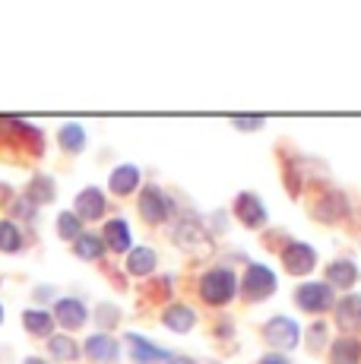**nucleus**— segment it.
I'll use <instances>...</instances> for the list:
<instances>
[{"label":"nucleus","instance_id":"f257e3e1","mask_svg":"<svg viewBox=\"0 0 361 364\" xmlns=\"http://www.w3.org/2000/svg\"><path fill=\"white\" fill-rule=\"evenodd\" d=\"M235 295H238V279H235V272L225 269V266H212V269H206L203 276H200V298H203L206 304H212V307L228 304Z\"/></svg>","mask_w":361,"mask_h":364},{"label":"nucleus","instance_id":"f03ea898","mask_svg":"<svg viewBox=\"0 0 361 364\" xmlns=\"http://www.w3.org/2000/svg\"><path fill=\"white\" fill-rule=\"evenodd\" d=\"M276 272L263 263H251L241 276V298L244 301H263L276 291Z\"/></svg>","mask_w":361,"mask_h":364},{"label":"nucleus","instance_id":"7ed1b4c3","mask_svg":"<svg viewBox=\"0 0 361 364\" xmlns=\"http://www.w3.org/2000/svg\"><path fill=\"white\" fill-rule=\"evenodd\" d=\"M295 304L308 314H323L333 307V289L326 282H304L295 291Z\"/></svg>","mask_w":361,"mask_h":364},{"label":"nucleus","instance_id":"20e7f679","mask_svg":"<svg viewBox=\"0 0 361 364\" xmlns=\"http://www.w3.org/2000/svg\"><path fill=\"white\" fill-rule=\"evenodd\" d=\"M140 215L149 225H162L165 219L171 215V200L162 193V187L156 184H146L140 193Z\"/></svg>","mask_w":361,"mask_h":364},{"label":"nucleus","instance_id":"39448f33","mask_svg":"<svg viewBox=\"0 0 361 364\" xmlns=\"http://www.w3.org/2000/svg\"><path fill=\"white\" fill-rule=\"evenodd\" d=\"M263 339L276 348H295L301 342V326L291 317H273L263 323Z\"/></svg>","mask_w":361,"mask_h":364},{"label":"nucleus","instance_id":"423d86ee","mask_svg":"<svg viewBox=\"0 0 361 364\" xmlns=\"http://www.w3.org/2000/svg\"><path fill=\"white\" fill-rule=\"evenodd\" d=\"M282 266H286L289 276H308L317 266V250L311 247V244L291 241V244H286V250H282Z\"/></svg>","mask_w":361,"mask_h":364},{"label":"nucleus","instance_id":"0eeeda50","mask_svg":"<svg viewBox=\"0 0 361 364\" xmlns=\"http://www.w3.org/2000/svg\"><path fill=\"white\" fill-rule=\"evenodd\" d=\"M235 215H238V222L244 228H263L266 225V219H269L263 200L257 197V193H251V191H244V193L235 197Z\"/></svg>","mask_w":361,"mask_h":364},{"label":"nucleus","instance_id":"6e6552de","mask_svg":"<svg viewBox=\"0 0 361 364\" xmlns=\"http://www.w3.org/2000/svg\"><path fill=\"white\" fill-rule=\"evenodd\" d=\"M175 244L184 250H206L210 247V232L200 225L197 215H184L175 225Z\"/></svg>","mask_w":361,"mask_h":364},{"label":"nucleus","instance_id":"1a4fd4ad","mask_svg":"<svg viewBox=\"0 0 361 364\" xmlns=\"http://www.w3.org/2000/svg\"><path fill=\"white\" fill-rule=\"evenodd\" d=\"M345 213H349V203H345V197L339 191H326L311 203V215L317 222H339Z\"/></svg>","mask_w":361,"mask_h":364},{"label":"nucleus","instance_id":"9d476101","mask_svg":"<svg viewBox=\"0 0 361 364\" xmlns=\"http://www.w3.org/2000/svg\"><path fill=\"white\" fill-rule=\"evenodd\" d=\"M105 209H108V203H105V193H102L99 187H86V191L76 193L73 213L80 215L82 222H95V219H102V215H105Z\"/></svg>","mask_w":361,"mask_h":364},{"label":"nucleus","instance_id":"9b49d317","mask_svg":"<svg viewBox=\"0 0 361 364\" xmlns=\"http://www.w3.org/2000/svg\"><path fill=\"white\" fill-rule=\"evenodd\" d=\"M86 317H89V311L80 298H60L58 304H54V320H58L64 330H80V326L86 323Z\"/></svg>","mask_w":361,"mask_h":364},{"label":"nucleus","instance_id":"f8f14e48","mask_svg":"<svg viewBox=\"0 0 361 364\" xmlns=\"http://www.w3.org/2000/svg\"><path fill=\"white\" fill-rule=\"evenodd\" d=\"M358 282V266L349 257H339L326 266V285L330 289H352Z\"/></svg>","mask_w":361,"mask_h":364},{"label":"nucleus","instance_id":"ddd939ff","mask_svg":"<svg viewBox=\"0 0 361 364\" xmlns=\"http://www.w3.org/2000/svg\"><path fill=\"white\" fill-rule=\"evenodd\" d=\"M86 355L92 361H99V364H114L117 361V355H121V346H117L114 339H111L108 333H95V336H89L86 339Z\"/></svg>","mask_w":361,"mask_h":364},{"label":"nucleus","instance_id":"4468645a","mask_svg":"<svg viewBox=\"0 0 361 364\" xmlns=\"http://www.w3.org/2000/svg\"><path fill=\"white\" fill-rule=\"evenodd\" d=\"M127 346H130V355H134L140 364H156V361H168L171 358V352L152 346V342L143 339L140 333H127Z\"/></svg>","mask_w":361,"mask_h":364},{"label":"nucleus","instance_id":"2eb2a0df","mask_svg":"<svg viewBox=\"0 0 361 364\" xmlns=\"http://www.w3.org/2000/svg\"><path fill=\"white\" fill-rule=\"evenodd\" d=\"M162 323L168 326L171 333L184 336L197 326V314H193V307H187V304H168L162 314Z\"/></svg>","mask_w":361,"mask_h":364},{"label":"nucleus","instance_id":"dca6fc26","mask_svg":"<svg viewBox=\"0 0 361 364\" xmlns=\"http://www.w3.org/2000/svg\"><path fill=\"white\" fill-rule=\"evenodd\" d=\"M108 187H111L114 197H127V193H134L136 187H140V168L136 165H117L108 178Z\"/></svg>","mask_w":361,"mask_h":364},{"label":"nucleus","instance_id":"f3484780","mask_svg":"<svg viewBox=\"0 0 361 364\" xmlns=\"http://www.w3.org/2000/svg\"><path fill=\"white\" fill-rule=\"evenodd\" d=\"M102 241H105V247H111L114 254H130V225L124 219H108Z\"/></svg>","mask_w":361,"mask_h":364},{"label":"nucleus","instance_id":"a211bd4d","mask_svg":"<svg viewBox=\"0 0 361 364\" xmlns=\"http://www.w3.org/2000/svg\"><path fill=\"white\" fill-rule=\"evenodd\" d=\"M23 197L29 203H36V206H45V203H54V197H58V184H54V178H48V174H36Z\"/></svg>","mask_w":361,"mask_h":364},{"label":"nucleus","instance_id":"6ab92c4d","mask_svg":"<svg viewBox=\"0 0 361 364\" xmlns=\"http://www.w3.org/2000/svg\"><path fill=\"white\" fill-rule=\"evenodd\" d=\"M330 364H361V346L352 336H343L330 346Z\"/></svg>","mask_w":361,"mask_h":364},{"label":"nucleus","instance_id":"aec40b11","mask_svg":"<svg viewBox=\"0 0 361 364\" xmlns=\"http://www.w3.org/2000/svg\"><path fill=\"white\" fill-rule=\"evenodd\" d=\"M336 307V320L339 326H345V330H358L361 326V295H345Z\"/></svg>","mask_w":361,"mask_h":364},{"label":"nucleus","instance_id":"412c9836","mask_svg":"<svg viewBox=\"0 0 361 364\" xmlns=\"http://www.w3.org/2000/svg\"><path fill=\"white\" fill-rule=\"evenodd\" d=\"M156 250L152 247H130L127 254V272L130 276H149L156 269Z\"/></svg>","mask_w":361,"mask_h":364},{"label":"nucleus","instance_id":"4be33fe9","mask_svg":"<svg viewBox=\"0 0 361 364\" xmlns=\"http://www.w3.org/2000/svg\"><path fill=\"white\" fill-rule=\"evenodd\" d=\"M73 254L80 257V260H99V257L105 254V241H102L99 235H92V232H82L73 241Z\"/></svg>","mask_w":361,"mask_h":364},{"label":"nucleus","instance_id":"5701e85b","mask_svg":"<svg viewBox=\"0 0 361 364\" xmlns=\"http://www.w3.org/2000/svg\"><path fill=\"white\" fill-rule=\"evenodd\" d=\"M48 352L58 361H80V346L70 339V336H48Z\"/></svg>","mask_w":361,"mask_h":364},{"label":"nucleus","instance_id":"b1692460","mask_svg":"<svg viewBox=\"0 0 361 364\" xmlns=\"http://www.w3.org/2000/svg\"><path fill=\"white\" fill-rule=\"evenodd\" d=\"M23 323H26V330L32 336H38V339H45L48 333H54V317L48 311H38V307H32V311L23 314Z\"/></svg>","mask_w":361,"mask_h":364},{"label":"nucleus","instance_id":"393cba45","mask_svg":"<svg viewBox=\"0 0 361 364\" xmlns=\"http://www.w3.org/2000/svg\"><path fill=\"white\" fill-rule=\"evenodd\" d=\"M58 143L64 152H82L86 149V130H82L80 124H64V127L58 130Z\"/></svg>","mask_w":361,"mask_h":364},{"label":"nucleus","instance_id":"a878e982","mask_svg":"<svg viewBox=\"0 0 361 364\" xmlns=\"http://www.w3.org/2000/svg\"><path fill=\"white\" fill-rule=\"evenodd\" d=\"M23 247V228L10 219H0V250L4 254H16Z\"/></svg>","mask_w":361,"mask_h":364},{"label":"nucleus","instance_id":"bb28decb","mask_svg":"<svg viewBox=\"0 0 361 364\" xmlns=\"http://www.w3.org/2000/svg\"><path fill=\"white\" fill-rule=\"evenodd\" d=\"M58 235L64 237V241H76V237L82 235V219L76 213H60L58 215Z\"/></svg>","mask_w":361,"mask_h":364},{"label":"nucleus","instance_id":"cd10ccee","mask_svg":"<svg viewBox=\"0 0 361 364\" xmlns=\"http://www.w3.org/2000/svg\"><path fill=\"white\" fill-rule=\"evenodd\" d=\"M263 124H266V117H260V114H235V117H232V127L241 130V133L263 130Z\"/></svg>","mask_w":361,"mask_h":364},{"label":"nucleus","instance_id":"c85d7f7f","mask_svg":"<svg viewBox=\"0 0 361 364\" xmlns=\"http://www.w3.org/2000/svg\"><path fill=\"white\" fill-rule=\"evenodd\" d=\"M323 342H326V326H323V323L311 326V330H308V348H311V352H317Z\"/></svg>","mask_w":361,"mask_h":364},{"label":"nucleus","instance_id":"c756f323","mask_svg":"<svg viewBox=\"0 0 361 364\" xmlns=\"http://www.w3.org/2000/svg\"><path fill=\"white\" fill-rule=\"evenodd\" d=\"M13 213L16 215H23V219H32V215H36V203H29V200H16L13 203Z\"/></svg>","mask_w":361,"mask_h":364},{"label":"nucleus","instance_id":"7c9ffc66","mask_svg":"<svg viewBox=\"0 0 361 364\" xmlns=\"http://www.w3.org/2000/svg\"><path fill=\"white\" fill-rule=\"evenodd\" d=\"M102 307H105V311H102V323H114V320H117V311H114V307H111V304H102Z\"/></svg>","mask_w":361,"mask_h":364},{"label":"nucleus","instance_id":"2f4dec72","mask_svg":"<svg viewBox=\"0 0 361 364\" xmlns=\"http://www.w3.org/2000/svg\"><path fill=\"white\" fill-rule=\"evenodd\" d=\"M260 364H289V358H282V355H263Z\"/></svg>","mask_w":361,"mask_h":364},{"label":"nucleus","instance_id":"473e14b6","mask_svg":"<svg viewBox=\"0 0 361 364\" xmlns=\"http://www.w3.org/2000/svg\"><path fill=\"white\" fill-rule=\"evenodd\" d=\"M165 364H197V361H193V358H187V355H171V358L165 361Z\"/></svg>","mask_w":361,"mask_h":364},{"label":"nucleus","instance_id":"72a5a7b5","mask_svg":"<svg viewBox=\"0 0 361 364\" xmlns=\"http://www.w3.org/2000/svg\"><path fill=\"white\" fill-rule=\"evenodd\" d=\"M36 295H38V298H51V295H54V289H51V285H48V289H38Z\"/></svg>","mask_w":361,"mask_h":364},{"label":"nucleus","instance_id":"f704fd0d","mask_svg":"<svg viewBox=\"0 0 361 364\" xmlns=\"http://www.w3.org/2000/svg\"><path fill=\"white\" fill-rule=\"evenodd\" d=\"M23 364H48V361H45V358H26Z\"/></svg>","mask_w":361,"mask_h":364},{"label":"nucleus","instance_id":"c9c22d12","mask_svg":"<svg viewBox=\"0 0 361 364\" xmlns=\"http://www.w3.org/2000/svg\"><path fill=\"white\" fill-rule=\"evenodd\" d=\"M0 323H4V304H0Z\"/></svg>","mask_w":361,"mask_h":364}]
</instances>
